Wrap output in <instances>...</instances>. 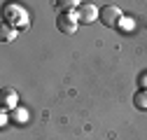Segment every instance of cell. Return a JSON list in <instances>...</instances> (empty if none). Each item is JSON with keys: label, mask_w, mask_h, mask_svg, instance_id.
Listing matches in <instances>:
<instances>
[{"label": "cell", "mask_w": 147, "mask_h": 140, "mask_svg": "<svg viewBox=\"0 0 147 140\" xmlns=\"http://www.w3.org/2000/svg\"><path fill=\"white\" fill-rule=\"evenodd\" d=\"M56 28H59L63 35H72V33L80 28L77 14H72V12H59V16H56Z\"/></svg>", "instance_id": "obj_1"}, {"label": "cell", "mask_w": 147, "mask_h": 140, "mask_svg": "<svg viewBox=\"0 0 147 140\" xmlns=\"http://www.w3.org/2000/svg\"><path fill=\"white\" fill-rule=\"evenodd\" d=\"M5 24H9L12 28L14 26H26L28 24V16L21 7H16V5H7L5 7Z\"/></svg>", "instance_id": "obj_2"}, {"label": "cell", "mask_w": 147, "mask_h": 140, "mask_svg": "<svg viewBox=\"0 0 147 140\" xmlns=\"http://www.w3.org/2000/svg\"><path fill=\"white\" fill-rule=\"evenodd\" d=\"M98 19H100L105 26H110V28H117V26H119V21H121V9H119V7H115V5H107V7H103V9H100Z\"/></svg>", "instance_id": "obj_3"}, {"label": "cell", "mask_w": 147, "mask_h": 140, "mask_svg": "<svg viewBox=\"0 0 147 140\" xmlns=\"http://www.w3.org/2000/svg\"><path fill=\"white\" fill-rule=\"evenodd\" d=\"M98 14H100V9H96L94 5H80L77 7V21H80V26L91 24L94 19H98Z\"/></svg>", "instance_id": "obj_4"}, {"label": "cell", "mask_w": 147, "mask_h": 140, "mask_svg": "<svg viewBox=\"0 0 147 140\" xmlns=\"http://www.w3.org/2000/svg\"><path fill=\"white\" fill-rule=\"evenodd\" d=\"M16 100H19V96H16V91H14V89H3V91H0V105H3L5 110L14 108Z\"/></svg>", "instance_id": "obj_5"}, {"label": "cell", "mask_w": 147, "mask_h": 140, "mask_svg": "<svg viewBox=\"0 0 147 140\" xmlns=\"http://www.w3.org/2000/svg\"><path fill=\"white\" fill-rule=\"evenodd\" d=\"M80 5H82L80 0H56V7L61 12H72V9H77Z\"/></svg>", "instance_id": "obj_6"}, {"label": "cell", "mask_w": 147, "mask_h": 140, "mask_svg": "<svg viewBox=\"0 0 147 140\" xmlns=\"http://www.w3.org/2000/svg\"><path fill=\"white\" fill-rule=\"evenodd\" d=\"M0 35H3V42H12L16 38V28H12L9 24H3V28H0Z\"/></svg>", "instance_id": "obj_7"}, {"label": "cell", "mask_w": 147, "mask_h": 140, "mask_svg": "<svg viewBox=\"0 0 147 140\" xmlns=\"http://www.w3.org/2000/svg\"><path fill=\"white\" fill-rule=\"evenodd\" d=\"M133 105L138 110H147V91L145 89H140L138 94H136V98H133Z\"/></svg>", "instance_id": "obj_8"}, {"label": "cell", "mask_w": 147, "mask_h": 140, "mask_svg": "<svg viewBox=\"0 0 147 140\" xmlns=\"http://www.w3.org/2000/svg\"><path fill=\"white\" fill-rule=\"evenodd\" d=\"M117 28H121V30H126V28H128V30H131V28H133V21H131V19H121Z\"/></svg>", "instance_id": "obj_9"}]
</instances>
